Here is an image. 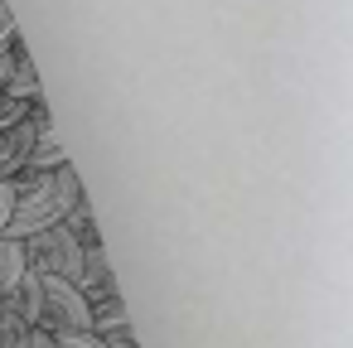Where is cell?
<instances>
[{"instance_id": "3", "label": "cell", "mask_w": 353, "mask_h": 348, "mask_svg": "<svg viewBox=\"0 0 353 348\" xmlns=\"http://www.w3.org/2000/svg\"><path fill=\"white\" fill-rule=\"evenodd\" d=\"M63 223V213H59V203L49 198V184L39 189V194H20L15 198V213H10V223H6V237L10 242H30L34 232H49V227H59Z\"/></svg>"}, {"instance_id": "5", "label": "cell", "mask_w": 353, "mask_h": 348, "mask_svg": "<svg viewBox=\"0 0 353 348\" xmlns=\"http://www.w3.org/2000/svg\"><path fill=\"white\" fill-rule=\"evenodd\" d=\"M30 150H34V126L30 121L0 131V179H15L30 165Z\"/></svg>"}, {"instance_id": "11", "label": "cell", "mask_w": 353, "mask_h": 348, "mask_svg": "<svg viewBox=\"0 0 353 348\" xmlns=\"http://www.w3.org/2000/svg\"><path fill=\"white\" fill-rule=\"evenodd\" d=\"M97 338H102V348H141V343H136V329H131V324H117V329H102Z\"/></svg>"}, {"instance_id": "13", "label": "cell", "mask_w": 353, "mask_h": 348, "mask_svg": "<svg viewBox=\"0 0 353 348\" xmlns=\"http://www.w3.org/2000/svg\"><path fill=\"white\" fill-rule=\"evenodd\" d=\"M54 348H102V338L97 334H59Z\"/></svg>"}, {"instance_id": "14", "label": "cell", "mask_w": 353, "mask_h": 348, "mask_svg": "<svg viewBox=\"0 0 353 348\" xmlns=\"http://www.w3.org/2000/svg\"><path fill=\"white\" fill-rule=\"evenodd\" d=\"M15 34H20V30H15V15H10L6 0H0V54L10 49V39H15Z\"/></svg>"}, {"instance_id": "4", "label": "cell", "mask_w": 353, "mask_h": 348, "mask_svg": "<svg viewBox=\"0 0 353 348\" xmlns=\"http://www.w3.org/2000/svg\"><path fill=\"white\" fill-rule=\"evenodd\" d=\"M88 305H97V300H112V295H121L117 290V271H112V256H107V247H88L83 252V266H78V276L68 280Z\"/></svg>"}, {"instance_id": "2", "label": "cell", "mask_w": 353, "mask_h": 348, "mask_svg": "<svg viewBox=\"0 0 353 348\" xmlns=\"http://www.w3.org/2000/svg\"><path fill=\"white\" fill-rule=\"evenodd\" d=\"M25 247V266L34 271V276H54V280H73L78 276V266H83V247H78V237L59 223V227H49V232H34L30 242H20Z\"/></svg>"}, {"instance_id": "8", "label": "cell", "mask_w": 353, "mask_h": 348, "mask_svg": "<svg viewBox=\"0 0 353 348\" xmlns=\"http://www.w3.org/2000/svg\"><path fill=\"white\" fill-rule=\"evenodd\" d=\"M25 271H30V266H25V247L10 242V237H0V295H6Z\"/></svg>"}, {"instance_id": "12", "label": "cell", "mask_w": 353, "mask_h": 348, "mask_svg": "<svg viewBox=\"0 0 353 348\" xmlns=\"http://www.w3.org/2000/svg\"><path fill=\"white\" fill-rule=\"evenodd\" d=\"M15 184L10 179H0V237H6V223H10V213H15Z\"/></svg>"}, {"instance_id": "9", "label": "cell", "mask_w": 353, "mask_h": 348, "mask_svg": "<svg viewBox=\"0 0 353 348\" xmlns=\"http://www.w3.org/2000/svg\"><path fill=\"white\" fill-rule=\"evenodd\" d=\"M92 309V334H102V329H117V324H131V314H126V300L121 295H112V300H97V305H88Z\"/></svg>"}, {"instance_id": "15", "label": "cell", "mask_w": 353, "mask_h": 348, "mask_svg": "<svg viewBox=\"0 0 353 348\" xmlns=\"http://www.w3.org/2000/svg\"><path fill=\"white\" fill-rule=\"evenodd\" d=\"M25 348H54V334H44V329H30Z\"/></svg>"}, {"instance_id": "6", "label": "cell", "mask_w": 353, "mask_h": 348, "mask_svg": "<svg viewBox=\"0 0 353 348\" xmlns=\"http://www.w3.org/2000/svg\"><path fill=\"white\" fill-rule=\"evenodd\" d=\"M0 309H10L20 324H30V329H34V324H39V276H34V271H25L6 295H0Z\"/></svg>"}, {"instance_id": "1", "label": "cell", "mask_w": 353, "mask_h": 348, "mask_svg": "<svg viewBox=\"0 0 353 348\" xmlns=\"http://www.w3.org/2000/svg\"><path fill=\"white\" fill-rule=\"evenodd\" d=\"M44 334H92V309L88 300L68 285V280H54V276H39V324Z\"/></svg>"}, {"instance_id": "7", "label": "cell", "mask_w": 353, "mask_h": 348, "mask_svg": "<svg viewBox=\"0 0 353 348\" xmlns=\"http://www.w3.org/2000/svg\"><path fill=\"white\" fill-rule=\"evenodd\" d=\"M49 198L59 203V213L68 218L78 203H88V194H83V179H78V170L73 165H59L54 174H49Z\"/></svg>"}, {"instance_id": "10", "label": "cell", "mask_w": 353, "mask_h": 348, "mask_svg": "<svg viewBox=\"0 0 353 348\" xmlns=\"http://www.w3.org/2000/svg\"><path fill=\"white\" fill-rule=\"evenodd\" d=\"M25 112H30V102H15V97H6V92H0V131L20 126V121H25Z\"/></svg>"}]
</instances>
